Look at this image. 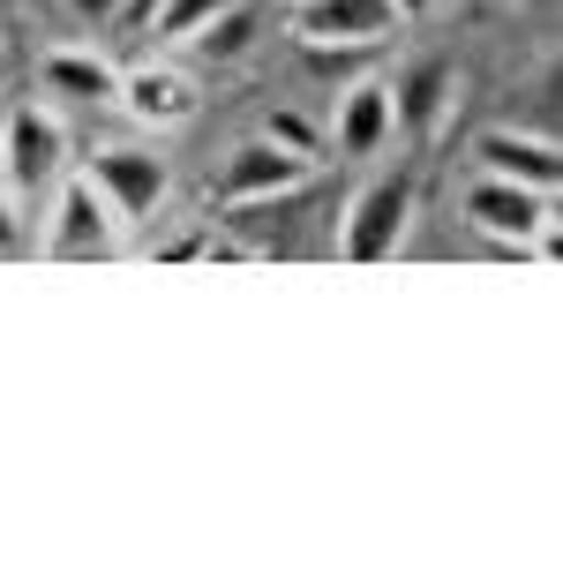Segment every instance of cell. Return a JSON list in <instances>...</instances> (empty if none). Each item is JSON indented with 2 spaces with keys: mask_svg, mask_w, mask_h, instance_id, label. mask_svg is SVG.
I'll list each match as a JSON object with an SVG mask.
<instances>
[{
  "mask_svg": "<svg viewBox=\"0 0 563 563\" xmlns=\"http://www.w3.org/2000/svg\"><path fill=\"white\" fill-rule=\"evenodd\" d=\"M31 241H23V218H15V203H8V180H0V256H23Z\"/></svg>",
  "mask_w": 563,
  "mask_h": 563,
  "instance_id": "cell-17",
  "label": "cell"
},
{
  "mask_svg": "<svg viewBox=\"0 0 563 563\" xmlns=\"http://www.w3.org/2000/svg\"><path fill=\"white\" fill-rule=\"evenodd\" d=\"M459 211H466L474 233H488V241L511 249V256H556V196H549V188L481 174L474 188L459 196Z\"/></svg>",
  "mask_w": 563,
  "mask_h": 563,
  "instance_id": "cell-1",
  "label": "cell"
},
{
  "mask_svg": "<svg viewBox=\"0 0 563 563\" xmlns=\"http://www.w3.org/2000/svg\"><path fill=\"white\" fill-rule=\"evenodd\" d=\"M113 106L129 113L135 129L174 135V129H188V121L203 113V90H196V76H188L180 60H135V68H121Z\"/></svg>",
  "mask_w": 563,
  "mask_h": 563,
  "instance_id": "cell-6",
  "label": "cell"
},
{
  "mask_svg": "<svg viewBox=\"0 0 563 563\" xmlns=\"http://www.w3.org/2000/svg\"><path fill=\"white\" fill-rule=\"evenodd\" d=\"M38 90L45 98H68V106H113L121 68L98 45H53V53H38Z\"/></svg>",
  "mask_w": 563,
  "mask_h": 563,
  "instance_id": "cell-11",
  "label": "cell"
},
{
  "mask_svg": "<svg viewBox=\"0 0 563 563\" xmlns=\"http://www.w3.org/2000/svg\"><path fill=\"white\" fill-rule=\"evenodd\" d=\"M390 8H398V23H413V15H429L435 0H390Z\"/></svg>",
  "mask_w": 563,
  "mask_h": 563,
  "instance_id": "cell-19",
  "label": "cell"
},
{
  "mask_svg": "<svg viewBox=\"0 0 563 563\" xmlns=\"http://www.w3.org/2000/svg\"><path fill=\"white\" fill-rule=\"evenodd\" d=\"M256 135H271V143H278V151H294V158H323V129H316L308 113H294V106H271Z\"/></svg>",
  "mask_w": 563,
  "mask_h": 563,
  "instance_id": "cell-15",
  "label": "cell"
},
{
  "mask_svg": "<svg viewBox=\"0 0 563 563\" xmlns=\"http://www.w3.org/2000/svg\"><path fill=\"white\" fill-rule=\"evenodd\" d=\"M8 113H15V98H0V158H8Z\"/></svg>",
  "mask_w": 563,
  "mask_h": 563,
  "instance_id": "cell-20",
  "label": "cell"
},
{
  "mask_svg": "<svg viewBox=\"0 0 563 563\" xmlns=\"http://www.w3.org/2000/svg\"><path fill=\"white\" fill-rule=\"evenodd\" d=\"M413 203H421V188L413 174H376L353 188L346 218H339V256L346 263H390L406 249V233H413Z\"/></svg>",
  "mask_w": 563,
  "mask_h": 563,
  "instance_id": "cell-2",
  "label": "cell"
},
{
  "mask_svg": "<svg viewBox=\"0 0 563 563\" xmlns=\"http://www.w3.org/2000/svg\"><path fill=\"white\" fill-rule=\"evenodd\" d=\"M121 211L98 196L90 174H60L53 180V218H45V256L53 263H98V256H121Z\"/></svg>",
  "mask_w": 563,
  "mask_h": 563,
  "instance_id": "cell-3",
  "label": "cell"
},
{
  "mask_svg": "<svg viewBox=\"0 0 563 563\" xmlns=\"http://www.w3.org/2000/svg\"><path fill=\"white\" fill-rule=\"evenodd\" d=\"M286 31L301 38V53H368L390 45L406 23L390 0H286Z\"/></svg>",
  "mask_w": 563,
  "mask_h": 563,
  "instance_id": "cell-5",
  "label": "cell"
},
{
  "mask_svg": "<svg viewBox=\"0 0 563 563\" xmlns=\"http://www.w3.org/2000/svg\"><path fill=\"white\" fill-rule=\"evenodd\" d=\"M203 233H211V225H196V233H174V241H158L151 256H158V263H203Z\"/></svg>",
  "mask_w": 563,
  "mask_h": 563,
  "instance_id": "cell-16",
  "label": "cell"
},
{
  "mask_svg": "<svg viewBox=\"0 0 563 563\" xmlns=\"http://www.w3.org/2000/svg\"><path fill=\"white\" fill-rule=\"evenodd\" d=\"M474 166L496 180H526V188H549L563 180V151L556 135H526V129H481L474 135Z\"/></svg>",
  "mask_w": 563,
  "mask_h": 563,
  "instance_id": "cell-10",
  "label": "cell"
},
{
  "mask_svg": "<svg viewBox=\"0 0 563 563\" xmlns=\"http://www.w3.org/2000/svg\"><path fill=\"white\" fill-rule=\"evenodd\" d=\"M256 31H263V0H225V8H218V15L188 45H180V53L233 68V60H249V53H256Z\"/></svg>",
  "mask_w": 563,
  "mask_h": 563,
  "instance_id": "cell-13",
  "label": "cell"
},
{
  "mask_svg": "<svg viewBox=\"0 0 563 563\" xmlns=\"http://www.w3.org/2000/svg\"><path fill=\"white\" fill-rule=\"evenodd\" d=\"M390 135H398V113H390L384 76H361V84L339 90L331 129H323V143H331L339 158H376V151H390Z\"/></svg>",
  "mask_w": 563,
  "mask_h": 563,
  "instance_id": "cell-9",
  "label": "cell"
},
{
  "mask_svg": "<svg viewBox=\"0 0 563 563\" xmlns=\"http://www.w3.org/2000/svg\"><path fill=\"white\" fill-rule=\"evenodd\" d=\"M316 180V158L278 151L271 135H249L225 166H218V203H263V196H294Z\"/></svg>",
  "mask_w": 563,
  "mask_h": 563,
  "instance_id": "cell-8",
  "label": "cell"
},
{
  "mask_svg": "<svg viewBox=\"0 0 563 563\" xmlns=\"http://www.w3.org/2000/svg\"><path fill=\"white\" fill-rule=\"evenodd\" d=\"M218 8H225V0H158V8H151V38L158 45H188Z\"/></svg>",
  "mask_w": 563,
  "mask_h": 563,
  "instance_id": "cell-14",
  "label": "cell"
},
{
  "mask_svg": "<svg viewBox=\"0 0 563 563\" xmlns=\"http://www.w3.org/2000/svg\"><path fill=\"white\" fill-rule=\"evenodd\" d=\"M459 98V68L451 60H421L406 84H390V113H398V135H429Z\"/></svg>",
  "mask_w": 563,
  "mask_h": 563,
  "instance_id": "cell-12",
  "label": "cell"
},
{
  "mask_svg": "<svg viewBox=\"0 0 563 563\" xmlns=\"http://www.w3.org/2000/svg\"><path fill=\"white\" fill-rule=\"evenodd\" d=\"M68 174V121L53 106H15L8 113V158H0V180L15 196H38Z\"/></svg>",
  "mask_w": 563,
  "mask_h": 563,
  "instance_id": "cell-7",
  "label": "cell"
},
{
  "mask_svg": "<svg viewBox=\"0 0 563 563\" xmlns=\"http://www.w3.org/2000/svg\"><path fill=\"white\" fill-rule=\"evenodd\" d=\"M68 8H76V15H84V23H113V15H121V8H129V0H68Z\"/></svg>",
  "mask_w": 563,
  "mask_h": 563,
  "instance_id": "cell-18",
  "label": "cell"
},
{
  "mask_svg": "<svg viewBox=\"0 0 563 563\" xmlns=\"http://www.w3.org/2000/svg\"><path fill=\"white\" fill-rule=\"evenodd\" d=\"M84 174L121 211V225H143L151 211H166V196H174V158L158 143H98L84 158Z\"/></svg>",
  "mask_w": 563,
  "mask_h": 563,
  "instance_id": "cell-4",
  "label": "cell"
}]
</instances>
